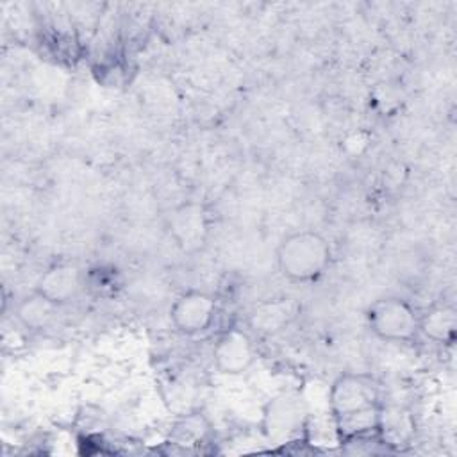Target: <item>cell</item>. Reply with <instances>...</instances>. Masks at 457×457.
Returning <instances> with one entry per match:
<instances>
[{
  "instance_id": "6da1fadb",
  "label": "cell",
  "mask_w": 457,
  "mask_h": 457,
  "mask_svg": "<svg viewBox=\"0 0 457 457\" xmlns=\"http://www.w3.org/2000/svg\"><path fill=\"white\" fill-rule=\"evenodd\" d=\"M332 246L316 230H295L287 234L275 250L280 275L291 282L305 284L318 280L330 266Z\"/></svg>"
},
{
  "instance_id": "7a4b0ae2",
  "label": "cell",
  "mask_w": 457,
  "mask_h": 457,
  "mask_svg": "<svg viewBox=\"0 0 457 457\" xmlns=\"http://www.w3.org/2000/svg\"><path fill=\"white\" fill-rule=\"evenodd\" d=\"M373 336L389 343H409L420 336V311L402 296H380L366 309Z\"/></svg>"
},
{
  "instance_id": "3957f363",
  "label": "cell",
  "mask_w": 457,
  "mask_h": 457,
  "mask_svg": "<svg viewBox=\"0 0 457 457\" xmlns=\"http://www.w3.org/2000/svg\"><path fill=\"white\" fill-rule=\"evenodd\" d=\"M382 395L378 382L368 373L345 371L334 378L328 387L330 418L380 405Z\"/></svg>"
},
{
  "instance_id": "277c9868",
  "label": "cell",
  "mask_w": 457,
  "mask_h": 457,
  "mask_svg": "<svg viewBox=\"0 0 457 457\" xmlns=\"http://www.w3.org/2000/svg\"><path fill=\"white\" fill-rule=\"evenodd\" d=\"M218 314V300L204 289L180 293L170 307V321L184 336H196L211 328Z\"/></svg>"
},
{
  "instance_id": "5b68a950",
  "label": "cell",
  "mask_w": 457,
  "mask_h": 457,
  "mask_svg": "<svg viewBox=\"0 0 457 457\" xmlns=\"http://www.w3.org/2000/svg\"><path fill=\"white\" fill-rule=\"evenodd\" d=\"M168 230L182 252L195 253L202 250L209 236V223L204 205L193 200L177 205L168 218Z\"/></svg>"
},
{
  "instance_id": "8992f818",
  "label": "cell",
  "mask_w": 457,
  "mask_h": 457,
  "mask_svg": "<svg viewBox=\"0 0 457 457\" xmlns=\"http://www.w3.org/2000/svg\"><path fill=\"white\" fill-rule=\"evenodd\" d=\"M252 337L237 327L225 328L212 346V362L223 375H243L255 362Z\"/></svg>"
},
{
  "instance_id": "52a82bcc",
  "label": "cell",
  "mask_w": 457,
  "mask_h": 457,
  "mask_svg": "<svg viewBox=\"0 0 457 457\" xmlns=\"http://www.w3.org/2000/svg\"><path fill=\"white\" fill-rule=\"evenodd\" d=\"M84 286V273L75 262L55 261L36 280L34 291L62 307L77 298Z\"/></svg>"
},
{
  "instance_id": "ba28073f",
  "label": "cell",
  "mask_w": 457,
  "mask_h": 457,
  "mask_svg": "<svg viewBox=\"0 0 457 457\" xmlns=\"http://www.w3.org/2000/svg\"><path fill=\"white\" fill-rule=\"evenodd\" d=\"M298 305L293 298H268L253 305L248 325L262 334H275L286 328L296 316Z\"/></svg>"
},
{
  "instance_id": "9c48e42d",
  "label": "cell",
  "mask_w": 457,
  "mask_h": 457,
  "mask_svg": "<svg viewBox=\"0 0 457 457\" xmlns=\"http://www.w3.org/2000/svg\"><path fill=\"white\" fill-rule=\"evenodd\" d=\"M457 312L450 303H432L420 311V334L439 345H452L455 341Z\"/></svg>"
},
{
  "instance_id": "30bf717a",
  "label": "cell",
  "mask_w": 457,
  "mask_h": 457,
  "mask_svg": "<svg viewBox=\"0 0 457 457\" xmlns=\"http://www.w3.org/2000/svg\"><path fill=\"white\" fill-rule=\"evenodd\" d=\"M57 309L59 305L52 303L32 289V293L20 300V303L16 305V320L21 327L29 330H41L52 323Z\"/></svg>"
},
{
  "instance_id": "8fae6325",
  "label": "cell",
  "mask_w": 457,
  "mask_h": 457,
  "mask_svg": "<svg viewBox=\"0 0 457 457\" xmlns=\"http://www.w3.org/2000/svg\"><path fill=\"white\" fill-rule=\"evenodd\" d=\"M209 432V421L202 412H191L180 418L171 428V439L175 443H198Z\"/></svg>"
},
{
  "instance_id": "7c38bea8",
  "label": "cell",
  "mask_w": 457,
  "mask_h": 457,
  "mask_svg": "<svg viewBox=\"0 0 457 457\" xmlns=\"http://www.w3.org/2000/svg\"><path fill=\"white\" fill-rule=\"evenodd\" d=\"M84 286L98 296H107L114 295L121 287V277L112 266H96L84 275Z\"/></svg>"
}]
</instances>
